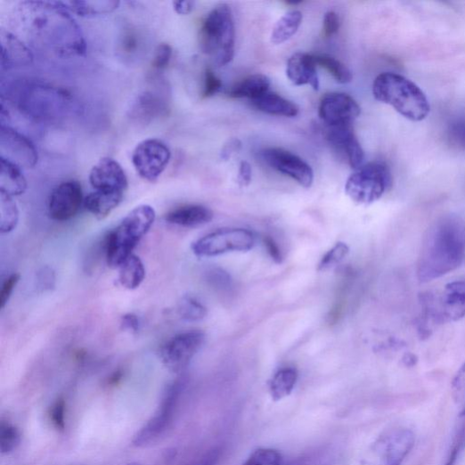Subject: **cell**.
Masks as SVG:
<instances>
[{"mask_svg":"<svg viewBox=\"0 0 465 465\" xmlns=\"http://www.w3.org/2000/svg\"><path fill=\"white\" fill-rule=\"evenodd\" d=\"M465 261V221L455 216L437 219L426 232L416 274L428 283L456 269Z\"/></svg>","mask_w":465,"mask_h":465,"instance_id":"cell-1","label":"cell"},{"mask_svg":"<svg viewBox=\"0 0 465 465\" xmlns=\"http://www.w3.org/2000/svg\"><path fill=\"white\" fill-rule=\"evenodd\" d=\"M38 13L33 26L44 41H48L54 53L61 57L84 56L86 45L81 30L61 2L34 3Z\"/></svg>","mask_w":465,"mask_h":465,"instance_id":"cell-2","label":"cell"},{"mask_svg":"<svg viewBox=\"0 0 465 465\" xmlns=\"http://www.w3.org/2000/svg\"><path fill=\"white\" fill-rule=\"evenodd\" d=\"M375 99L395 109L408 120L420 122L431 108L424 91L412 80L393 72L379 75L373 83Z\"/></svg>","mask_w":465,"mask_h":465,"instance_id":"cell-3","label":"cell"},{"mask_svg":"<svg viewBox=\"0 0 465 465\" xmlns=\"http://www.w3.org/2000/svg\"><path fill=\"white\" fill-rule=\"evenodd\" d=\"M156 216L151 206H138L110 232L105 241V253L108 265L111 268H119L133 255L137 244L152 227Z\"/></svg>","mask_w":465,"mask_h":465,"instance_id":"cell-4","label":"cell"},{"mask_svg":"<svg viewBox=\"0 0 465 465\" xmlns=\"http://www.w3.org/2000/svg\"><path fill=\"white\" fill-rule=\"evenodd\" d=\"M201 51L215 57L218 66L229 64L235 55V24L230 7L216 6L207 16L200 31Z\"/></svg>","mask_w":465,"mask_h":465,"instance_id":"cell-5","label":"cell"},{"mask_svg":"<svg viewBox=\"0 0 465 465\" xmlns=\"http://www.w3.org/2000/svg\"><path fill=\"white\" fill-rule=\"evenodd\" d=\"M392 181L391 171L385 163L371 162L348 177L345 191L355 203L371 205L384 196L391 188Z\"/></svg>","mask_w":465,"mask_h":465,"instance_id":"cell-6","label":"cell"},{"mask_svg":"<svg viewBox=\"0 0 465 465\" xmlns=\"http://www.w3.org/2000/svg\"><path fill=\"white\" fill-rule=\"evenodd\" d=\"M256 246L253 232L244 228H224L210 232L192 244L200 257H213L230 252H248Z\"/></svg>","mask_w":465,"mask_h":465,"instance_id":"cell-7","label":"cell"},{"mask_svg":"<svg viewBox=\"0 0 465 465\" xmlns=\"http://www.w3.org/2000/svg\"><path fill=\"white\" fill-rule=\"evenodd\" d=\"M425 314L442 323L456 322L465 317V281L447 284L436 297H424Z\"/></svg>","mask_w":465,"mask_h":465,"instance_id":"cell-8","label":"cell"},{"mask_svg":"<svg viewBox=\"0 0 465 465\" xmlns=\"http://www.w3.org/2000/svg\"><path fill=\"white\" fill-rule=\"evenodd\" d=\"M181 392V383L174 382L167 388L161 404L151 420L135 435L132 444L146 447L156 443L169 428Z\"/></svg>","mask_w":465,"mask_h":465,"instance_id":"cell-9","label":"cell"},{"mask_svg":"<svg viewBox=\"0 0 465 465\" xmlns=\"http://www.w3.org/2000/svg\"><path fill=\"white\" fill-rule=\"evenodd\" d=\"M414 435L407 428L385 432L371 445V465H402L414 445Z\"/></svg>","mask_w":465,"mask_h":465,"instance_id":"cell-10","label":"cell"},{"mask_svg":"<svg viewBox=\"0 0 465 465\" xmlns=\"http://www.w3.org/2000/svg\"><path fill=\"white\" fill-rule=\"evenodd\" d=\"M170 159L169 148L156 138L139 143L132 154V163L137 174L150 182H156L160 177Z\"/></svg>","mask_w":465,"mask_h":465,"instance_id":"cell-11","label":"cell"},{"mask_svg":"<svg viewBox=\"0 0 465 465\" xmlns=\"http://www.w3.org/2000/svg\"><path fill=\"white\" fill-rule=\"evenodd\" d=\"M205 340V333L199 330L180 333L163 345L160 358L169 370L180 371L189 365Z\"/></svg>","mask_w":465,"mask_h":465,"instance_id":"cell-12","label":"cell"},{"mask_svg":"<svg viewBox=\"0 0 465 465\" xmlns=\"http://www.w3.org/2000/svg\"><path fill=\"white\" fill-rule=\"evenodd\" d=\"M0 157L21 168H33L38 161L37 151L30 139L6 124L0 126Z\"/></svg>","mask_w":465,"mask_h":465,"instance_id":"cell-13","label":"cell"},{"mask_svg":"<svg viewBox=\"0 0 465 465\" xmlns=\"http://www.w3.org/2000/svg\"><path fill=\"white\" fill-rule=\"evenodd\" d=\"M264 161L274 170L296 180L305 189L314 182L312 167L298 156L283 149L269 148L261 153Z\"/></svg>","mask_w":465,"mask_h":465,"instance_id":"cell-14","label":"cell"},{"mask_svg":"<svg viewBox=\"0 0 465 465\" xmlns=\"http://www.w3.org/2000/svg\"><path fill=\"white\" fill-rule=\"evenodd\" d=\"M81 184L77 180L64 181L52 192L48 210L52 219L65 222L72 219L84 205Z\"/></svg>","mask_w":465,"mask_h":465,"instance_id":"cell-15","label":"cell"},{"mask_svg":"<svg viewBox=\"0 0 465 465\" xmlns=\"http://www.w3.org/2000/svg\"><path fill=\"white\" fill-rule=\"evenodd\" d=\"M360 114V106L344 93H330L322 99L319 105V117L330 126L352 125Z\"/></svg>","mask_w":465,"mask_h":465,"instance_id":"cell-16","label":"cell"},{"mask_svg":"<svg viewBox=\"0 0 465 465\" xmlns=\"http://www.w3.org/2000/svg\"><path fill=\"white\" fill-rule=\"evenodd\" d=\"M89 182L96 192L124 193L128 181L120 164L111 158L102 159L89 174Z\"/></svg>","mask_w":465,"mask_h":465,"instance_id":"cell-17","label":"cell"},{"mask_svg":"<svg viewBox=\"0 0 465 465\" xmlns=\"http://www.w3.org/2000/svg\"><path fill=\"white\" fill-rule=\"evenodd\" d=\"M328 139L345 152L352 168L356 170L363 166L364 153L352 125L330 126Z\"/></svg>","mask_w":465,"mask_h":465,"instance_id":"cell-18","label":"cell"},{"mask_svg":"<svg viewBox=\"0 0 465 465\" xmlns=\"http://www.w3.org/2000/svg\"><path fill=\"white\" fill-rule=\"evenodd\" d=\"M2 43V69H11L30 65L34 57L28 46L4 29L0 31Z\"/></svg>","mask_w":465,"mask_h":465,"instance_id":"cell-19","label":"cell"},{"mask_svg":"<svg viewBox=\"0 0 465 465\" xmlns=\"http://www.w3.org/2000/svg\"><path fill=\"white\" fill-rule=\"evenodd\" d=\"M287 76L296 86H311L314 90L320 86L314 56L298 53L287 64Z\"/></svg>","mask_w":465,"mask_h":465,"instance_id":"cell-20","label":"cell"},{"mask_svg":"<svg viewBox=\"0 0 465 465\" xmlns=\"http://www.w3.org/2000/svg\"><path fill=\"white\" fill-rule=\"evenodd\" d=\"M27 189L28 182L21 167L0 157V192L13 198L23 195Z\"/></svg>","mask_w":465,"mask_h":465,"instance_id":"cell-21","label":"cell"},{"mask_svg":"<svg viewBox=\"0 0 465 465\" xmlns=\"http://www.w3.org/2000/svg\"><path fill=\"white\" fill-rule=\"evenodd\" d=\"M213 216V212L207 207L188 205L170 211L165 218L167 222L175 225L198 227L209 223Z\"/></svg>","mask_w":465,"mask_h":465,"instance_id":"cell-22","label":"cell"},{"mask_svg":"<svg viewBox=\"0 0 465 465\" xmlns=\"http://www.w3.org/2000/svg\"><path fill=\"white\" fill-rule=\"evenodd\" d=\"M124 193L94 192L84 200L85 208L98 219H105L123 201Z\"/></svg>","mask_w":465,"mask_h":465,"instance_id":"cell-23","label":"cell"},{"mask_svg":"<svg viewBox=\"0 0 465 465\" xmlns=\"http://www.w3.org/2000/svg\"><path fill=\"white\" fill-rule=\"evenodd\" d=\"M252 105L266 114L295 118L299 113L298 107L270 90L261 97L251 101Z\"/></svg>","mask_w":465,"mask_h":465,"instance_id":"cell-24","label":"cell"},{"mask_svg":"<svg viewBox=\"0 0 465 465\" xmlns=\"http://www.w3.org/2000/svg\"><path fill=\"white\" fill-rule=\"evenodd\" d=\"M298 380V373L295 368L286 367L276 371L268 383L271 398L274 402L281 401L294 391Z\"/></svg>","mask_w":465,"mask_h":465,"instance_id":"cell-25","label":"cell"},{"mask_svg":"<svg viewBox=\"0 0 465 465\" xmlns=\"http://www.w3.org/2000/svg\"><path fill=\"white\" fill-rule=\"evenodd\" d=\"M270 79L262 74H255L243 79L228 92V96L235 99L256 100L269 91Z\"/></svg>","mask_w":465,"mask_h":465,"instance_id":"cell-26","label":"cell"},{"mask_svg":"<svg viewBox=\"0 0 465 465\" xmlns=\"http://www.w3.org/2000/svg\"><path fill=\"white\" fill-rule=\"evenodd\" d=\"M118 269V281L127 290H137L145 281V265L143 260L134 254Z\"/></svg>","mask_w":465,"mask_h":465,"instance_id":"cell-27","label":"cell"},{"mask_svg":"<svg viewBox=\"0 0 465 465\" xmlns=\"http://www.w3.org/2000/svg\"><path fill=\"white\" fill-rule=\"evenodd\" d=\"M64 8L70 12L81 17H95L109 14L116 11L120 3L111 0H94V2H83V0H71L61 3Z\"/></svg>","mask_w":465,"mask_h":465,"instance_id":"cell-28","label":"cell"},{"mask_svg":"<svg viewBox=\"0 0 465 465\" xmlns=\"http://www.w3.org/2000/svg\"><path fill=\"white\" fill-rule=\"evenodd\" d=\"M303 21L299 11H292L279 20L273 28L271 41L275 45L283 44L297 34Z\"/></svg>","mask_w":465,"mask_h":465,"instance_id":"cell-29","label":"cell"},{"mask_svg":"<svg viewBox=\"0 0 465 465\" xmlns=\"http://www.w3.org/2000/svg\"><path fill=\"white\" fill-rule=\"evenodd\" d=\"M20 221V211L13 198L0 192V231L3 234L15 230Z\"/></svg>","mask_w":465,"mask_h":465,"instance_id":"cell-30","label":"cell"},{"mask_svg":"<svg viewBox=\"0 0 465 465\" xmlns=\"http://www.w3.org/2000/svg\"><path fill=\"white\" fill-rule=\"evenodd\" d=\"M177 312L182 319L189 322H199L208 315L207 307L191 295H185L179 300Z\"/></svg>","mask_w":465,"mask_h":465,"instance_id":"cell-31","label":"cell"},{"mask_svg":"<svg viewBox=\"0 0 465 465\" xmlns=\"http://www.w3.org/2000/svg\"><path fill=\"white\" fill-rule=\"evenodd\" d=\"M316 65L327 69L340 84L350 83L353 75L350 69L341 61L330 56H314Z\"/></svg>","mask_w":465,"mask_h":465,"instance_id":"cell-32","label":"cell"},{"mask_svg":"<svg viewBox=\"0 0 465 465\" xmlns=\"http://www.w3.org/2000/svg\"><path fill=\"white\" fill-rule=\"evenodd\" d=\"M21 443L20 429L9 421L0 423V451L3 454L14 452Z\"/></svg>","mask_w":465,"mask_h":465,"instance_id":"cell-33","label":"cell"},{"mask_svg":"<svg viewBox=\"0 0 465 465\" xmlns=\"http://www.w3.org/2000/svg\"><path fill=\"white\" fill-rule=\"evenodd\" d=\"M282 454L273 448H257L242 465H281Z\"/></svg>","mask_w":465,"mask_h":465,"instance_id":"cell-34","label":"cell"},{"mask_svg":"<svg viewBox=\"0 0 465 465\" xmlns=\"http://www.w3.org/2000/svg\"><path fill=\"white\" fill-rule=\"evenodd\" d=\"M452 396L460 417L465 416V363L452 382Z\"/></svg>","mask_w":465,"mask_h":465,"instance_id":"cell-35","label":"cell"},{"mask_svg":"<svg viewBox=\"0 0 465 465\" xmlns=\"http://www.w3.org/2000/svg\"><path fill=\"white\" fill-rule=\"evenodd\" d=\"M349 248L346 243L339 242L321 259L317 270L319 272L328 271L338 265L349 254Z\"/></svg>","mask_w":465,"mask_h":465,"instance_id":"cell-36","label":"cell"},{"mask_svg":"<svg viewBox=\"0 0 465 465\" xmlns=\"http://www.w3.org/2000/svg\"><path fill=\"white\" fill-rule=\"evenodd\" d=\"M162 104L152 94H145L135 105V112L138 111V117L143 119L154 118L155 114L161 110Z\"/></svg>","mask_w":465,"mask_h":465,"instance_id":"cell-37","label":"cell"},{"mask_svg":"<svg viewBox=\"0 0 465 465\" xmlns=\"http://www.w3.org/2000/svg\"><path fill=\"white\" fill-rule=\"evenodd\" d=\"M49 415L53 428L63 432L66 428V403L63 398L58 399L52 405Z\"/></svg>","mask_w":465,"mask_h":465,"instance_id":"cell-38","label":"cell"},{"mask_svg":"<svg viewBox=\"0 0 465 465\" xmlns=\"http://www.w3.org/2000/svg\"><path fill=\"white\" fill-rule=\"evenodd\" d=\"M173 51L171 45L167 43H161L157 46L155 56L152 61L153 69L157 70L166 69L171 61Z\"/></svg>","mask_w":465,"mask_h":465,"instance_id":"cell-39","label":"cell"},{"mask_svg":"<svg viewBox=\"0 0 465 465\" xmlns=\"http://www.w3.org/2000/svg\"><path fill=\"white\" fill-rule=\"evenodd\" d=\"M20 274L14 273L4 281L2 291H0V308L4 309L9 303L14 290L20 282Z\"/></svg>","mask_w":465,"mask_h":465,"instance_id":"cell-40","label":"cell"},{"mask_svg":"<svg viewBox=\"0 0 465 465\" xmlns=\"http://www.w3.org/2000/svg\"><path fill=\"white\" fill-rule=\"evenodd\" d=\"M37 286L44 291H50L56 286V275L53 268L42 267L37 274Z\"/></svg>","mask_w":465,"mask_h":465,"instance_id":"cell-41","label":"cell"},{"mask_svg":"<svg viewBox=\"0 0 465 465\" xmlns=\"http://www.w3.org/2000/svg\"><path fill=\"white\" fill-rule=\"evenodd\" d=\"M451 143L458 148L465 150V120H456L448 129Z\"/></svg>","mask_w":465,"mask_h":465,"instance_id":"cell-42","label":"cell"},{"mask_svg":"<svg viewBox=\"0 0 465 465\" xmlns=\"http://www.w3.org/2000/svg\"><path fill=\"white\" fill-rule=\"evenodd\" d=\"M222 88V82L211 69L205 72L204 98H210L217 94Z\"/></svg>","mask_w":465,"mask_h":465,"instance_id":"cell-43","label":"cell"},{"mask_svg":"<svg viewBox=\"0 0 465 465\" xmlns=\"http://www.w3.org/2000/svg\"><path fill=\"white\" fill-rule=\"evenodd\" d=\"M340 27L339 15L334 12H329L322 20V32L325 37H330L338 33Z\"/></svg>","mask_w":465,"mask_h":465,"instance_id":"cell-44","label":"cell"},{"mask_svg":"<svg viewBox=\"0 0 465 465\" xmlns=\"http://www.w3.org/2000/svg\"><path fill=\"white\" fill-rule=\"evenodd\" d=\"M242 143L238 138H232L223 147L220 158L224 161H227L231 157L238 153L241 149Z\"/></svg>","mask_w":465,"mask_h":465,"instance_id":"cell-45","label":"cell"},{"mask_svg":"<svg viewBox=\"0 0 465 465\" xmlns=\"http://www.w3.org/2000/svg\"><path fill=\"white\" fill-rule=\"evenodd\" d=\"M252 181V167L247 161H242L240 166L238 183L241 188L249 187Z\"/></svg>","mask_w":465,"mask_h":465,"instance_id":"cell-46","label":"cell"},{"mask_svg":"<svg viewBox=\"0 0 465 465\" xmlns=\"http://www.w3.org/2000/svg\"><path fill=\"white\" fill-rule=\"evenodd\" d=\"M121 327L126 331L136 334L141 327V322L135 314L129 313L122 316Z\"/></svg>","mask_w":465,"mask_h":465,"instance_id":"cell-47","label":"cell"},{"mask_svg":"<svg viewBox=\"0 0 465 465\" xmlns=\"http://www.w3.org/2000/svg\"><path fill=\"white\" fill-rule=\"evenodd\" d=\"M264 244H265V247L267 249L268 254L272 257V259L275 263H278V264L281 263L282 260H283V257H282L281 251V249H279L278 246L273 241V240H272L269 237H265L264 239Z\"/></svg>","mask_w":465,"mask_h":465,"instance_id":"cell-48","label":"cell"},{"mask_svg":"<svg viewBox=\"0 0 465 465\" xmlns=\"http://www.w3.org/2000/svg\"><path fill=\"white\" fill-rule=\"evenodd\" d=\"M210 281L218 288H225L230 285V277L222 270H214L210 274Z\"/></svg>","mask_w":465,"mask_h":465,"instance_id":"cell-49","label":"cell"},{"mask_svg":"<svg viewBox=\"0 0 465 465\" xmlns=\"http://www.w3.org/2000/svg\"><path fill=\"white\" fill-rule=\"evenodd\" d=\"M195 3L191 0H185V2H174L173 7L175 12L179 15H189L194 10Z\"/></svg>","mask_w":465,"mask_h":465,"instance_id":"cell-50","label":"cell"},{"mask_svg":"<svg viewBox=\"0 0 465 465\" xmlns=\"http://www.w3.org/2000/svg\"><path fill=\"white\" fill-rule=\"evenodd\" d=\"M217 459L218 452L216 450H213L210 451L208 453L205 454L202 458H200L192 465H216Z\"/></svg>","mask_w":465,"mask_h":465,"instance_id":"cell-51","label":"cell"},{"mask_svg":"<svg viewBox=\"0 0 465 465\" xmlns=\"http://www.w3.org/2000/svg\"><path fill=\"white\" fill-rule=\"evenodd\" d=\"M460 449L461 444H456L452 449L445 465H455L459 456Z\"/></svg>","mask_w":465,"mask_h":465,"instance_id":"cell-52","label":"cell"},{"mask_svg":"<svg viewBox=\"0 0 465 465\" xmlns=\"http://www.w3.org/2000/svg\"><path fill=\"white\" fill-rule=\"evenodd\" d=\"M136 39L131 34L126 36V40L124 41V49L127 51V53H131L136 48Z\"/></svg>","mask_w":465,"mask_h":465,"instance_id":"cell-53","label":"cell"},{"mask_svg":"<svg viewBox=\"0 0 465 465\" xmlns=\"http://www.w3.org/2000/svg\"><path fill=\"white\" fill-rule=\"evenodd\" d=\"M126 465H143L141 462H138V461H132V462H129Z\"/></svg>","mask_w":465,"mask_h":465,"instance_id":"cell-54","label":"cell"}]
</instances>
